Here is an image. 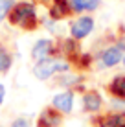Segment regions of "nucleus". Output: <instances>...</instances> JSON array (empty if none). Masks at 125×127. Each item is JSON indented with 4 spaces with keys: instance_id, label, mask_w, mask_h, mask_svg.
I'll list each match as a JSON object with an SVG mask.
<instances>
[{
    "instance_id": "obj_1",
    "label": "nucleus",
    "mask_w": 125,
    "mask_h": 127,
    "mask_svg": "<svg viewBox=\"0 0 125 127\" xmlns=\"http://www.w3.org/2000/svg\"><path fill=\"white\" fill-rule=\"evenodd\" d=\"M7 20L13 26H20L22 30H35L39 26V19L35 13V6L29 2H19L11 7V11L7 13Z\"/></svg>"
},
{
    "instance_id": "obj_2",
    "label": "nucleus",
    "mask_w": 125,
    "mask_h": 127,
    "mask_svg": "<svg viewBox=\"0 0 125 127\" xmlns=\"http://www.w3.org/2000/svg\"><path fill=\"white\" fill-rule=\"evenodd\" d=\"M68 68H70V64H68V63H63V61H57V59L50 57V59L37 61V64L33 66V74H35L37 79H50L53 74L66 72Z\"/></svg>"
},
{
    "instance_id": "obj_3",
    "label": "nucleus",
    "mask_w": 125,
    "mask_h": 127,
    "mask_svg": "<svg viewBox=\"0 0 125 127\" xmlns=\"http://www.w3.org/2000/svg\"><path fill=\"white\" fill-rule=\"evenodd\" d=\"M92 30H94V20H92V17H79V19L74 20L72 26H70L72 39H75V41L85 39L87 35H90Z\"/></svg>"
},
{
    "instance_id": "obj_4",
    "label": "nucleus",
    "mask_w": 125,
    "mask_h": 127,
    "mask_svg": "<svg viewBox=\"0 0 125 127\" xmlns=\"http://www.w3.org/2000/svg\"><path fill=\"white\" fill-rule=\"evenodd\" d=\"M55 52H57V46H55L53 41H50V39H41V41H37L35 46H33L31 57L35 61L50 59V57H53V55H55Z\"/></svg>"
},
{
    "instance_id": "obj_5",
    "label": "nucleus",
    "mask_w": 125,
    "mask_h": 127,
    "mask_svg": "<svg viewBox=\"0 0 125 127\" xmlns=\"http://www.w3.org/2000/svg\"><path fill=\"white\" fill-rule=\"evenodd\" d=\"M63 124V114L53 107L42 109V112L37 118V127H59Z\"/></svg>"
},
{
    "instance_id": "obj_6",
    "label": "nucleus",
    "mask_w": 125,
    "mask_h": 127,
    "mask_svg": "<svg viewBox=\"0 0 125 127\" xmlns=\"http://www.w3.org/2000/svg\"><path fill=\"white\" fill-rule=\"evenodd\" d=\"M123 50H125V48L120 46V44H114V46L107 48V50L101 54V64L105 68L118 64L120 61H123Z\"/></svg>"
},
{
    "instance_id": "obj_7",
    "label": "nucleus",
    "mask_w": 125,
    "mask_h": 127,
    "mask_svg": "<svg viewBox=\"0 0 125 127\" xmlns=\"http://www.w3.org/2000/svg\"><path fill=\"white\" fill-rule=\"evenodd\" d=\"M51 105H53V109H57L59 112H70L72 107H74V94L70 92H63V94H57L53 96V99H51Z\"/></svg>"
},
{
    "instance_id": "obj_8",
    "label": "nucleus",
    "mask_w": 125,
    "mask_h": 127,
    "mask_svg": "<svg viewBox=\"0 0 125 127\" xmlns=\"http://www.w3.org/2000/svg\"><path fill=\"white\" fill-rule=\"evenodd\" d=\"M96 127H125V112L118 114H105L94 120Z\"/></svg>"
},
{
    "instance_id": "obj_9",
    "label": "nucleus",
    "mask_w": 125,
    "mask_h": 127,
    "mask_svg": "<svg viewBox=\"0 0 125 127\" xmlns=\"http://www.w3.org/2000/svg\"><path fill=\"white\" fill-rule=\"evenodd\" d=\"M70 13H72V7H70V2H68V0H53V2H51L50 17L53 20H61L64 17H68Z\"/></svg>"
},
{
    "instance_id": "obj_10",
    "label": "nucleus",
    "mask_w": 125,
    "mask_h": 127,
    "mask_svg": "<svg viewBox=\"0 0 125 127\" xmlns=\"http://www.w3.org/2000/svg\"><path fill=\"white\" fill-rule=\"evenodd\" d=\"M101 103L103 99L98 90H88V92L83 94V107L87 112H98L101 109Z\"/></svg>"
},
{
    "instance_id": "obj_11",
    "label": "nucleus",
    "mask_w": 125,
    "mask_h": 127,
    "mask_svg": "<svg viewBox=\"0 0 125 127\" xmlns=\"http://www.w3.org/2000/svg\"><path fill=\"white\" fill-rule=\"evenodd\" d=\"M61 52L66 55V59H70V63H74V61L81 55L79 44H77L75 39H64L61 42Z\"/></svg>"
},
{
    "instance_id": "obj_12",
    "label": "nucleus",
    "mask_w": 125,
    "mask_h": 127,
    "mask_svg": "<svg viewBox=\"0 0 125 127\" xmlns=\"http://www.w3.org/2000/svg\"><path fill=\"white\" fill-rule=\"evenodd\" d=\"M107 90H109L114 98H118V99H122V101H125V76L114 77V79L109 83Z\"/></svg>"
},
{
    "instance_id": "obj_13",
    "label": "nucleus",
    "mask_w": 125,
    "mask_h": 127,
    "mask_svg": "<svg viewBox=\"0 0 125 127\" xmlns=\"http://www.w3.org/2000/svg\"><path fill=\"white\" fill-rule=\"evenodd\" d=\"M11 63H13V57H11V54L6 50L2 44H0V74H6V72H9V68H11Z\"/></svg>"
},
{
    "instance_id": "obj_14",
    "label": "nucleus",
    "mask_w": 125,
    "mask_h": 127,
    "mask_svg": "<svg viewBox=\"0 0 125 127\" xmlns=\"http://www.w3.org/2000/svg\"><path fill=\"white\" fill-rule=\"evenodd\" d=\"M11 0H0V22L4 20V17L11 11Z\"/></svg>"
},
{
    "instance_id": "obj_15",
    "label": "nucleus",
    "mask_w": 125,
    "mask_h": 127,
    "mask_svg": "<svg viewBox=\"0 0 125 127\" xmlns=\"http://www.w3.org/2000/svg\"><path fill=\"white\" fill-rule=\"evenodd\" d=\"M70 2V7H72V11H75V13H81V11H85V6H87V0H68Z\"/></svg>"
},
{
    "instance_id": "obj_16",
    "label": "nucleus",
    "mask_w": 125,
    "mask_h": 127,
    "mask_svg": "<svg viewBox=\"0 0 125 127\" xmlns=\"http://www.w3.org/2000/svg\"><path fill=\"white\" fill-rule=\"evenodd\" d=\"M9 127H33V125L29 124V120H26V118H17V120L11 122Z\"/></svg>"
},
{
    "instance_id": "obj_17",
    "label": "nucleus",
    "mask_w": 125,
    "mask_h": 127,
    "mask_svg": "<svg viewBox=\"0 0 125 127\" xmlns=\"http://www.w3.org/2000/svg\"><path fill=\"white\" fill-rule=\"evenodd\" d=\"M98 6H100V0H87V6H85V9H87V11H94Z\"/></svg>"
},
{
    "instance_id": "obj_18",
    "label": "nucleus",
    "mask_w": 125,
    "mask_h": 127,
    "mask_svg": "<svg viewBox=\"0 0 125 127\" xmlns=\"http://www.w3.org/2000/svg\"><path fill=\"white\" fill-rule=\"evenodd\" d=\"M4 96H6V89H4V85H0V105L4 101Z\"/></svg>"
},
{
    "instance_id": "obj_19",
    "label": "nucleus",
    "mask_w": 125,
    "mask_h": 127,
    "mask_svg": "<svg viewBox=\"0 0 125 127\" xmlns=\"http://www.w3.org/2000/svg\"><path fill=\"white\" fill-rule=\"evenodd\" d=\"M123 64H125V57H123Z\"/></svg>"
}]
</instances>
